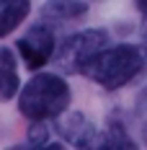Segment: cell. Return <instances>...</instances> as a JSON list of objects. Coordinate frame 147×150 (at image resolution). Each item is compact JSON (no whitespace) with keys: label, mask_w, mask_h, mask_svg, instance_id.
Masks as SVG:
<instances>
[{"label":"cell","mask_w":147,"mask_h":150,"mask_svg":"<svg viewBox=\"0 0 147 150\" xmlns=\"http://www.w3.org/2000/svg\"><path fill=\"white\" fill-rule=\"evenodd\" d=\"M147 65V52L134 44H121L111 49H101L93 60L85 65L83 75H88L93 83H98L106 91H116L134 80L145 70Z\"/></svg>","instance_id":"6da1fadb"},{"label":"cell","mask_w":147,"mask_h":150,"mask_svg":"<svg viewBox=\"0 0 147 150\" xmlns=\"http://www.w3.org/2000/svg\"><path fill=\"white\" fill-rule=\"evenodd\" d=\"M70 106V88L67 83L54 73H39L21 88L18 109L23 117L34 122H44L52 117L65 114Z\"/></svg>","instance_id":"7a4b0ae2"},{"label":"cell","mask_w":147,"mask_h":150,"mask_svg":"<svg viewBox=\"0 0 147 150\" xmlns=\"http://www.w3.org/2000/svg\"><path fill=\"white\" fill-rule=\"evenodd\" d=\"M106 31L98 29H88V31H80L70 39H65L62 47L57 52V65L67 73H83L85 65H88L101 49H106Z\"/></svg>","instance_id":"3957f363"},{"label":"cell","mask_w":147,"mask_h":150,"mask_svg":"<svg viewBox=\"0 0 147 150\" xmlns=\"http://www.w3.org/2000/svg\"><path fill=\"white\" fill-rule=\"evenodd\" d=\"M18 52H21V57L26 62V67L29 70H39V67H44L46 62L52 60V54H54V34L49 26L44 23H36V26H31L21 39H18Z\"/></svg>","instance_id":"277c9868"},{"label":"cell","mask_w":147,"mask_h":150,"mask_svg":"<svg viewBox=\"0 0 147 150\" xmlns=\"http://www.w3.org/2000/svg\"><path fill=\"white\" fill-rule=\"evenodd\" d=\"M59 135L65 137L67 142H72L77 148H96V145H106V135L98 132V127L83 117V114H67L62 117L57 124Z\"/></svg>","instance_id":"5b68a950"},{"label":"cell","mask_w":147,"mask_h":150,"mask_svg":"<svg viewBox=\"0 0 147 150\" xmlns=\"http://www.w3.org/2000/svg\"><path fill=\"white\" fill-rule=\"evenodd\" d=\"M21 88L18 65L8 47H0V101H11Z\"/></svg>","instance_id":"8992f818"},{"label":"cell","mask_w":147,"mask_h":150,"mask_svg":"<svg viewBox=\"0 0 147 150\" xmlns=\"http://www.w3.org/2000/svg\"><path fill=\"white\" fill-rule=\"evenodd\" d=\"M29 0H0V36H8L11 31L29 16Z\"/></svg>","instance_id":"52a82bcc"},{"label":"cell","mask_w":147,"mask_h":150,"mask_svg":"<svg viewBox=\"0 0 147 150\" xmlns=\"http://www.w3.org/2000/svg\"><path fill=\"white\" fill-rule=\"evenodd\" d=\"M85 3L83 0H49L44 5V16L46 18H54V21H72L85 16Z\"/></svg>","instance_id":"ba28073f"},{"label":"cell","mask_w":147,"mask_h":150,"mask_svg":"<svg viewBox=\"0 0 147 150\" xmlns=\"http://www.w3.org/2000/svg\"><path fill=\"white\" fill-rule=\"evenodd\" d=\"M46 137H49V135H46V127H44V124H34V127H31L29 140L34 142V145H44Z\"/></svg>","instance_id":"9c48e42d"},{"label":"cell","mask_w":147,"mask_h":150,"mask_svg":"<svg viewBox=\"0 0 147 150\" xmlns=\"http://www.w3.org/2000/svg\"><path fill=\"white\" fill-rule=\"evenodd\" d=\"M139 122H142V127H145V132H147V91L139 96Z\"/></svg>","instance_id":"30bf717a"},{"label":"cell","mask_w":147,"mask_h":150,"mask_svg":"<svg viewBox=\"0 0 147 150\" xmlns=\"http://www.w3.org/2000/svg\"><path fill=\"white\" fill-rule=\"evenodd\" d=\"M137 3V8H139V13L145 16V21H147V0H134Z\"/></svg>","instance_id":"8fae6325"},{"label":"cell","mask_w":147,"mask_h":150,"mask_svg":"<svg viewBox=\"0 0 147 150\" xmlns=\"http://www.w3.org/2000/svg\"><path fill=\"white\" fill-rule=\"evenodd\" d=\"M145 26H147V23H145ZM145 39H147V29H145Z\"/></svg>","instance_id":"7c38bea8"}]
</instances>
